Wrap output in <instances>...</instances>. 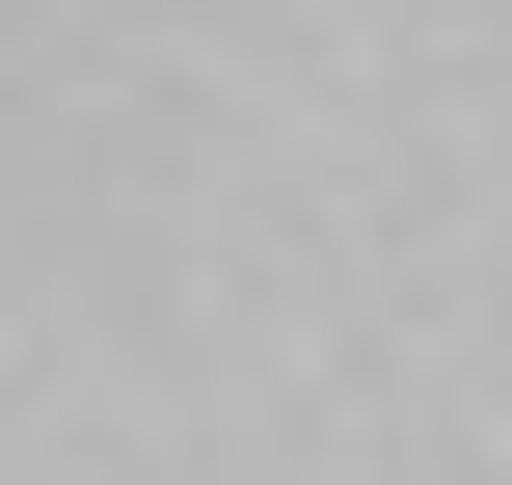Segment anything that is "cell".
Instances as JSON below:
<instances>
[]
</instances>
